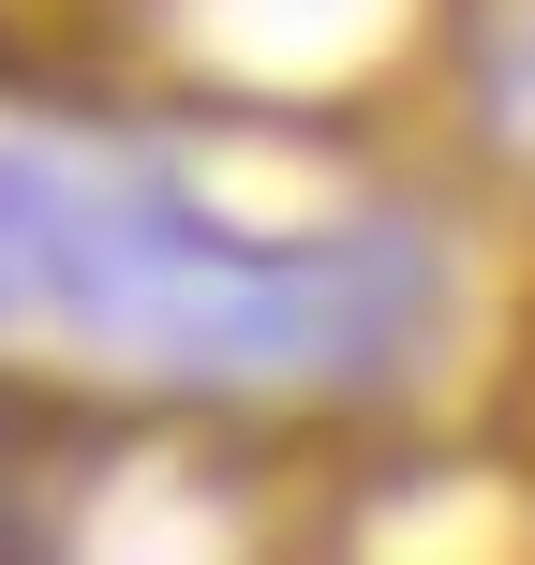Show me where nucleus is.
<instances>
[{"instance_id": "obj_2", "label": "nucleus", "mask_w": 535, "mask_h": 565, "mask_svg": "<svg viewBox=\"0 0 535 565\" xmlns=\"http://www.w3.org/2000/svg\"><path fill=\"white\" fill-rule=\"evenodd\" d=\"M45 536H60V461H45V431L0 417V551H45Z\"/></svg>"}, {"instance_id": "obj_1", "label": "nucleus", "mask_w": 535, "mask_h": 565, "mask_svg": "<svg viewBox=\"0 0 535 565\" xmlns=\"http://www.w3.org/2000/svg\"><path fill=\"white\" fill-rule=\"evenodd\" d=\"M431 268L417 238H208L149 179H89L60 149H0V328H60L149 387L298 402L357 387L417 342Z\"/></svg>"}]
</instances>
